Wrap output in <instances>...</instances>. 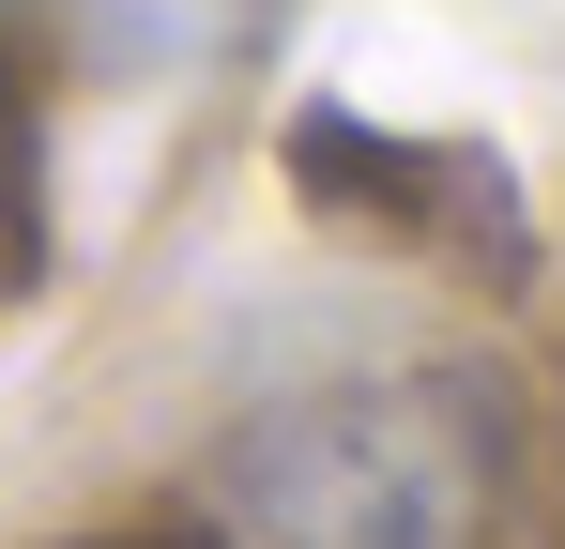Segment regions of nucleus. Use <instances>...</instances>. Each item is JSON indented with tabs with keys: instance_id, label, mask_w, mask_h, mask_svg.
<instances>
[{
	"instance_id": "2",
	"label": "nucleus",
	"mask_w": 565,
	"mask_h": 549,
	"mask_svg": "<svg viewBox=\"0 0 565 549\" xmlns=\"http://www.w3.org/2000/svg\"><path fill=\"white\" fill-rule=\"evenodd\" d=\"M290 183L321 198V214H352V229H397V245H444V260H489L520 274V183L489 169L473 138H382L352 107H321V122H290Z\"/></svg>"
},
{
	"instance_id": "3",
	"label": "nucleus",
	"mask_w": 565,
	"mask_h": 549,
	"mask_svg": "<svg viewBox=\"0 0 565 549\" xmlns=\"http://www.w3.org/2000/svg\"><path fill=\"white\" fill-rule=\"evenodd\" d=\"M46 260V77H31V15H0V305Z\"/></svg>"
},
{
	"instance_id": "1",
	"label": "nucleus",
	"mask_w": 565,
	"mask_h": 549,
	"mask_svg": "<svg viewBox=\"0 0 565 549\" xmlns=\"http://www.w3.org/2000/svg\"><path fill=\"white\" fill-rule=\"evenodd\" d=\"M230 549H459L473 535V412L444 381H321L214 443Z\"/></svg>"
}]
</instances>
